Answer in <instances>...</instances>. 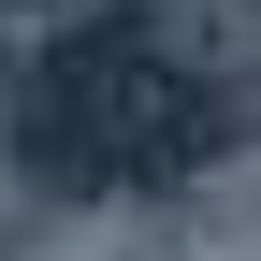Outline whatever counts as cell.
Segmentation results:
<instances>
[{"label":"cell","mask_w":261,"mask_h":261,"mask_svg":"<svg viewBox=\"0 0 261 261\" xmlns=\"http://www.w3.org/2000/svg\"><path fill=\"white\" fill-rule=\"evenodd\" d=\"M232 116L247 102L160 15H87V29H58V58L29 73L15 160H29V189H58V203H116V189H174V174H203L218 145H247Z\"/></svg>","instance_id":"obj_1"},{"label":"cell","mask_w":261,"mask_h":261,"mask_svg":"<svg viewBox=\"0 0 261 261\" xmlns=\"http://www.w3.org/2000/svg\"><path fill=\"white\" fill-rule=\"evenodd\" d=\"M0 15H73V0H0Z\"/></svg>","instance_id":"obj_2"}]
</instances>
